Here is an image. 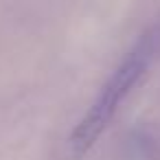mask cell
I'll return each instance as SVG.
<instances>
[{"label":"cell","instance_id":"6da1fadb","mask_svg":"<svg viewBox=\"0 0 160 160\" xmlns=\"http://www.w3.org/2000/svg\"><path fill=\"white\" fill-rule=\"evenodd\" d=\"M153 44L151 38H145L140 44H136L132 48V53L123 59V64L114 70V75L110 77V81L105 83V88L101 90L99 99L92 103V108L88 110V114L81 118V123L75 127L72 136H70V151L72 156H81L90 149V145L99 138V134L105 129L110 116L114 114V110L118 108V103L125 99V94L134 88V83L140 79L142 70L149 64Z\"/></svg>","mask_w":160,"mask_h":160}]
</instances>
